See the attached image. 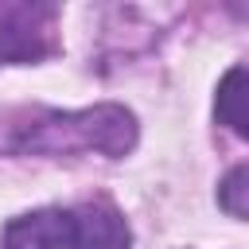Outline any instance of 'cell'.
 I'll return each instance as SVG.
<instances>
[{
    "label": "cell",
    "instance_id": "6da1fadb",
    "mask_svg": "<svg viewBox=\"0 0 249 249\" xmlns=\"http://www.w3.org/2000/svg\"><path fill=\"white\" fill-rule=\"evenodd\" d=\"M4 249H74V214L70 210H31L8 222Z\"/></svg>",
    "mask_w": 249,
    "mask_h": 249
},
{
    "label": "cell",
    "instance_id": "7a4b0ae2",
    "mask_svg": "<svg viewBox=\"0 0 249 249\" xmlns=\"http://www.w3.org/2000/svg\"><path fill=\"white\" fill-rule=\"evenodd\" d=\"M74 214V249H128L132 233L109 202H86Z\"/></svg>",
    "mask_w": 249,
    "mask_h": 249
},
{
    "label": "cell",
    "instance_id": "3957f363",
    "mask_svg": "<svg viewBox=\"0 0 249 249\" xmlns=\"http://www.w3.org/2000/svg\"><path fill=\"white\" fill-rule=\"evenodd\" d=\"M35 16H43V8H12L0 19V62H31L51 51L47 31H35Z\"/></svg>",
    "mask_w": 249,
    "mask_h": 249
},
{
    "label": "cell",
    "instance_id": "277c9868",
    "mask_svg": "<svg viewBox=\"0 0 249 249\" xmlns=\"http://www.w3.org/2000/svg\"><path fill=\"white\" fill-rule=\"evenodd\" d=\"M214 113H218V121H222L230 132L249 136V70H245V66H233V70L218 82Z\"/></svg>",
    "mask_w": 249,
    "mask_h": 249
}]
</instances>
